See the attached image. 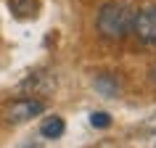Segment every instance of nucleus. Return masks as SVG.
Returning a JSON list of instances; mask_svg holds the SVG:
<instances>
[{
  "label": "nucleus",
  "instance_id": "8",
  "mask_svg": "<svg viewBox=\"0 0 156 148\" xmlns=\"http://www.w3.org/2000/svg\"><path fill=\"white\" fill-rule=\"evenodd\" d=\"M140 130H143V132H154V135H156V111L148 116L143 124H140Z\"/></svg>",
  "mask_w": 156,
  "mask_h": 148
},
{
  "label": "nucleus",
  "instance_id": "2",
  "mask_svg": "<svg viewBox=\"0 0 156 148\" xmlns=\"http://www.w3.org/2000/svg\"><path fill=\"white\" fill-rule=\"evenodd\" d=\"M42 108H45V103L37 98H16L5 106V119L11 124H21V122H29L32 116L42 114Z\"/></svg>",
  "mask_w": 156,
  "mask_h": 148
},
{
  "label": "nucleus",
  "instance_id": "6",
  "mask_svg": "<svg viewBox=\"0 0 156 148\" xmlns=\"http://www.w3.org/2000/svg\"><path fill=\"white\" fill-rule=\"evenodd\" d=\"M8 8L16 13V16H34L37 8H40V0H8Z\"/></svg>",
  "mask_w": 156,
  "mask_h": 148
},
{
  "label": "nucleus",
  "instance_id": "5",
  "mask_svg": "<svg viewBox=\"0 0 156 148\" xmlns=\"http://www.w3.org/2000/svg\"><path fill=\"white\" fill-rule=\"evenodd\" d=\"M64 130H66V124H64L61 116H48V119L42 122V127H40V135L48 138V140H56V138L64 135Z\"/></svg>",
  "mask_w": 156,
  "mask_h": 148
},
{
  "label": "nucleus",
  "instance_id": "7",
  "mask_svg": "<svg viewBox=\"0 0 156 148\" xmlns=\"http://www.w3.org/2000/svg\"><path fill=\"white\" fill-rule=\"evenodd\" d=\"M90 124L98 127V130H106L108 124H111V116L103 114V111H95V114H90Z\"/></svg>",
  "mask_w": 156,
  "mask_h": 148
},
{
  "label": "nucleus",
  "instance_id": "9",
  "mask_svg": "<svg viewBox=\"0 0 156 148\" xmlns=\"http://www.w3.org/2000/svg\"><path fill=\"white\" fill-rule=\"evenodd\" d=\"M21 148H42V143L40 140H29V143H24Z\"/></svg>",
  "mask_w": 156,
  "mask_h": 148
},
{
  "label": "nucleus",
  "instance_id": "1",
  "mask_svg": "<svg viewBox=\"0 0 156 148\" xmlns=\"http://www.w3.org/2000/svg\"><path fill=\"white\" fill-rule=\"evenodd\" d=\"M132 19H135V8L130 3L111 0L106 5H101L95 26L106 40H122L127 32H132Z\"/></svg>",
  "mask_w": 156,
  "mask_h": 148
},
{
  "label": "nucleus",
  "instance_id": "10",
  "mask_svg": "<svg viewBox=\"0 0 156 148\" xmlns=\"http://www.w3.org/2000/svg\"><path fill=\"white\" fill-rule=\"evenodd\" d=\"M151 77H154V82H156V66H154V69H151Z\"/></svg>",
  "mask_w": 156,
  "mask_h": 148
},
{
  "label": "nucleus",
  "instance_id": "3",
  "mask_svg": "<svg viewBox=\"0 0 156 148\" xmlns=\"http://www.w3.org/2000/svg\"><path fill=\"white\" fill-rule=\"evenodd\" d=\"M132 32L140 42H156V5H146V8L135 11L132 19Z\"/></svg>",
  "mask_w": 156,
  "mask_h": 148
},
{
  "label": "nucleus",
  "instance_id": "4",
  "mask_svg": "<svg viewBox=\"0 0 156 148\" xmlns=\"http://www.w3.org/2000/svg\"><path fill=\"white\" fill-rule=\"evenodd\" d=\"M95 90L106 98H116L119 95V79L114 74H101V77H95Z\"/></svg>",
  "mask_w": 156,
  "mask_h": 148
}]
</instances>
